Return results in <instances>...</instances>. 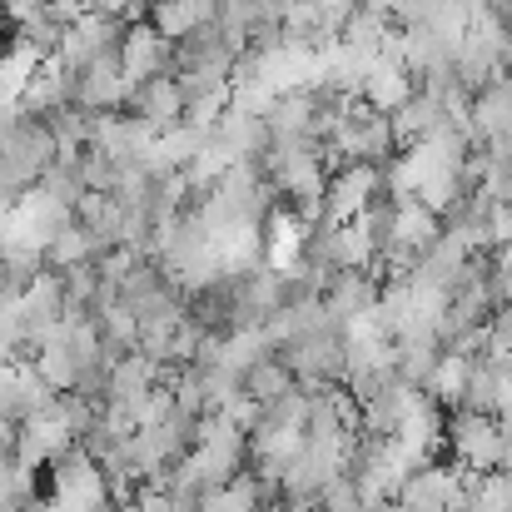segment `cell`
<instances>
[{"mask_svg":"<svg viewBox=\"0 0 512 512\" xmlns=\"http://www.w3.org/2000/svg\"><path fill=\"white\" fill-rule=\"evenodd\" d=\"M468 125H473V140H478V145L512 135V80L508 75L488 80V85L468 100Z\"/></svg>","mask_w":512,"mask_h":512,"instance_id":"obj_6","label":"cell"},{"mask_svg":"<svg viewBox=\"0 0 512 512\" xmlns=\"http://www.w3.org/2000/svg\"><path fill=\"white\" fill-rule=\"evenodd\" d=\"M5 40H10V35H5ZM5 40H0V55H5Z\"/></svg>","mask_w":512,"mask_h":512,"instance_id":"obj_14","label":"cell"},{"mask_svg":"<svg viewBox=\"0 0 512 512\" xmlns=\"http://www.w3.org/2000/svg\"><path fill=\"white\" fill-rule=\"evenodd\" d=\"M503 65H508V80H512V45H508V60H503Z\"/></svg>","mask_w":512,"mask_h":512,"instance_id":"obj_13","label":"cell"},{"mask_svg":"<svg viewBox=\"0 0 512 512\" xmlns=\"http://www.w3.org/2000/svg\"><path fill=\"white\" fill-rule=\"evenodd\" d=\"M378 165H339V170L324 179V194H319V224H348L363 214V204L373 199L378 189Z\"/></svg>","mask_w":512,"mask_h":512,"instance_id":"obj_2","label":"cell"},{"mask_svg":"<svg viewBox=\"0 0 512 512\" xmlns=\"http://www.w3.org/2000/svg\"><path fill=\"white\" fill-rule=\"evenodd\" d=\"M463 378H468V358L443 348V358H438V363H433V373L423 378V393H428L443 413H453V408L463 403Z\"/></svg>","mask_w":512,"mask_h":512,"instance_id":"obj_9","label":"cell"},{"mask_svg":"<svg viewBox=\"0 0 512 512\" xmlns=\"http://www.w3.org/2000/svg\"><path fill=\"white\" fill-rule=\"evenodd\" d=\"M15 443H20V423L0 413V458H15Z\"/></svg>","mask_w":512,"mask_h":512,"instance_id":"obj_11","label":"cell"},{"mask_svg":"<svg viewBox=\"0 0 512 512\" xmlns=\"http://www.w3.org/2000/svg\"><path fill=\"white\" fill-rule=\"evenodd\" d=\"M388 125H393L398 150H413L418 140H428V135L443 125V100H438V95H428V90H413L403 105H393V110H388Z\"/></svg>","mask_w":512,"mask_h":512,"instance_id":"obj_7","label":"cell"},{"mask_svg":"<svg viewBox=\"0 0 512 512\" xmlns=\"http://www.w3.org/2000/svg\"><path fill=\"white\" fill-rule=\"evenodd\" d=\"M65 85H70V105L85 110V115L120 110L125 105V90H130V80L120 75V60H95V65L65 70Z\"/></svg>","mask_w":512,"mask_h":512,"instance_id":"obj_3","label":"cell"},{"mask_svg":"<svg viewBox=\"0 0 512 512\" xmlns=\"http://www.w3.org/2000/svg\"><path fill=\"white\" fill-rule=\"evenodd\" d=\"M443 443H448V458L468 473H498L503 468V433H498V418L493 413H468V408H453L443 418Z\"/></svg>","mask_w":512,"mask_h":512,"instance_id":"obj_1","label":"cell"},{"mask_svg":"<svg viewBox=\"0 0 512 512\" xmlns=\"http://www.w3.org/2000/svg\"><path fill=\"white\" fill-rule=\"evenodd\" d=\"M165 70H174V40H165L150 20H130L125 45H120V75L135 85V80H150Z\"/></svg>","mask_w":512,"mask_h":512,"instance_id":"obj_5","label":"cell"},{"mask_svg":"<svg viewBox=\"0 0 512 512\" xmlns=\"http://www.w3.org/2000/svg\"><path fill=\"white\" fill-rule=\"evenodd\" d=\"M0 289H10V274H5V259H0Z\"/></svg>","mask_w":512,"mask_h":512,"instance_id":"obj_12","label":"cell"},{"mask_svg":"<svg viewBox=\"0 0 512 512\" xmlns=\"http://www.w3.org/2000/svg\"><path fill=\"white\" fill-rule=\"evenodd\" d=\"M120 110L135 115V120H145L155 135L170 130V125H179V120H184V90H179L174 70L150 75V80H135V85L125 90V105H120Z\"/></svg>","mask_w":512,"mask_h":512,"instance_id":"obj_4","label":"cell"},{"mask_svg":"<svg viewBox=\"0 0 512 512\" xmlns=\"http://www.w3.org/2000/svg\"><path fill=\"white\" fill-rule=\"evenodd\" d=\"M294 388V373H289V363L269 348L259 363H249L244 368V393L254 398V403H269V398H279V393H289Z\"/></svg>","mask_w":512,"mask_h":512,"instance_id":"obj_10","label":"cell"},{"mask_svg":"<svg viewBox=\"0 0 512 512\" xmlns=\"http://www.w3.org/2000/svg\"><path fill=\"white\" fill-rule=\"evenodd\" d=\"M498 403H503L498 363H493L488 353L468 358V378H463V403H458V408H468V413H498Z\"/></svg>","mask_w":512,"mask_h":512,"instance_id":"obj_8","label":"cell"}]
</instances>
